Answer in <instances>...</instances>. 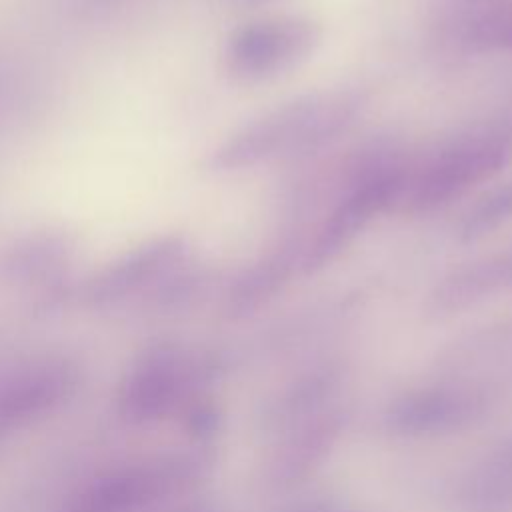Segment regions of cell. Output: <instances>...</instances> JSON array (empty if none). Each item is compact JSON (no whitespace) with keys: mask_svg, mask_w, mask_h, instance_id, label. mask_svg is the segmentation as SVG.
Returning <instances> with one entry per match:
<instances>
[{"mask_svg":"<svg viewBox=\"0 0 512 512\" xmlns=\"http://www.w3.org/2000/svg\"><path fill=\"white\" fill-rule=\"evenodd\" d=\"M244 8H260V6H268V4H274V2H280V0H238Z\"/></svg>","mask_w":512,"mask_h":512,"instance_id":"obj_6","label":"cell"},{"mask_svg":"<svg viewBox=\"0 0 512 512\" xmlns=\"http://www.w3.org/2000/svg\"><path fill=\"white\" fill-rule=\"evenodd\" d=\"M362 108L352 90L298 96L254 118L210 156L214 170H238L280 156L312 152L344 132Z\"/></svg>","mask_w":512,"mask_h":512,"instance_id":"obj_1","label":"cell"},{"mask_svg":"<svg viewBox=\"0 0 512 512\" xmlns=\"http://www.w3.org/2000/svg\"><path fill=\"white\" fill-rule=\"evenodd\" d=\"M504 24H506V32H504V36L512 42V16H510L506 22H502V26H504Z\"/></svg>","mask_w":512,"mask_h":512,"instance_id":"obj_7","label":"cell"},{"mask_svg":"<svg viewBox=\"0 0 512 512\" xmlns=\"http://www.w3.org/2000/svg\"><path fill=\"white\" fill-rule=\"evenodd\" d=\"M512 218V180L488 190L466 214L462 234L480 238Z\"/></svg>","mask_w":512,"mask_h":512,"instance_id":"obj_5","label":"cell"},{"mask_svg":"<svg viewBox=\"0 0 512 512\" xmlns=\"http://www.w3.org/2000/svg\"><path fill=\"white\" fill-rule=\"evenodd\" d=\"M512 160V130L474 128L442 144L414 168L404 170L398 210L420 214L450 204L494 178Z\"/></svg>","mask_w":512,"mask_h":512,"instance_id":"obj_2","label":"cell"},{"mask_svg":"<svg viewBox=\"0 0 512 512\" xmlns=\"http://www.w3.org/2000/svg\"><path fill=\"white\" fill-rule=\"evenodd\" d=\"M404 170L396 162H374L358 170L304 248V266L312 270L334 260L376 214L392 208L402 190Z\"/></svg>","mask_w":512,"mask_h":512,"instance_id":"obj_3","label":"cell"},{"mask_svg":"<svg viewBox=\"0 0 512 512\" xmlns=\"http://www.w3.org/2000/svg\"><path fill=\"white\" fill-rule=\"evenodd\" d=\"M322 38L304 16H268L238 28L226 46V66L242 82H264L306 62Z\"/></svg>","mask_w":512,"mask_h":512,"instance_id":"obj_4","label":"cell"}]
</instances>
